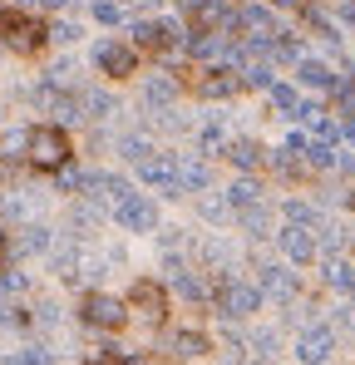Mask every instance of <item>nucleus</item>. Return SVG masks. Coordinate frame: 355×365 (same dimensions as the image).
Instances as JSON below:
<instances>
[{
	"instance_id": "f257e3e1",
	"label": "nucleus",
	"mask_w": 355,
	"mask_h": 365,
	"mask_svg": "<svg viewBox=\"0 0 355 365\" xmlns=\"http://www.w3.org/2000/svg\"><path fill=\"white\" fill-rule=\"evenodd\" d=\"M25 158H30L35 168H45V173H59V168H69V133H64V128H55V123H40V128H30Z\"/></svg>"
},
{
	"instance_id": "f03ea898",
	"label": "nucleus",
	"mask_w": 355,
	"mask_h": 365,
	"mask_svg": "<svg viewBox=\"0 0 355 365\" xmlns=\"http://www.w3.org/2000/svg\"><path fill=\"white\" fill-rule=\"evenodd\" d=\"M257 306H262V292H257L252 282H237L232 272L217 277V316H222V321H242V316H252Z\"/></svg>"
},
{
	"instance_id": "7ed1b4c3",
	"label": "nucleus",
	"mask_w": 355,
	"mask_h": 365,
	"mask_svg": "<svg viewBox=\"0 0 355 365\" xmlns=\"http://www.w3.org/2000/svg\"><path fill=\"white\" fill-rule=\"evenodd\" d=\"M0 30H5V45L20 50V55H35V50L50 40V30H45L40 20L20 15V10H0Z\"/></svg>"
},
{
	"instance_id": "20e7f679",
	"label": "nucleus",
	"mask_w": 355,
	"mask_h": 365,
	"mask_svg": "<svg viewBox=\"0 0 355 365\" xmlns=\"http://www.w3.org/2000/svg\"><path fill=\"white\" fill-rule=\"evenodd\" d=\"M114 222L123 232H158V202L148 192H128L114 202Z\"/></svg>"
},
{
	"instance_id": "39448f33",
	"label": "nucleus",
	"mask_w": 355,
	"mask_h": 365,
	"mask_svg": "<svg viewBox=\"0 0 355 365\" xmlns=\"http://www.w3.org/2000/svg\"><path fill=\"white\" fill-rule=\"evenodd\" d=\"M331 356H336V326H321V321L301 326V336H296V361L301 365H326Z\"/></svg>"
},
{
	"instance_id": "423d86ee",
	"label": "nucleus",
	"mask_w": 355,
	"mask_h": 365,
	"mask_svg": "<svg viewBox=\"0 0 355 365\" xmlns=\"http://www.w3.org/2000/svg\"><path fill=\"white\" fill-rule=\"evenodd\" d=\"M79 316H84V326H94V331H118L123 321H128V306L109 297V292H89L84 306H79Z\"/></svg>"
},
{
	"instance_id": "0eeeda50",
	"label": "nucleus",
	"mask_w": 355,
	"mask_h": 365,
	"mask_svg": "<svg viewBox=\"0 0 355 365\" xmlns=\"http://www.w3.org/2000/svg\"><path fill=\"white\" fill-rule=\"evenodd\" d=\"M138 178L148 182L153 192H163V197H187L182 178H178V158H168V153H153L148 163H138Z\"/></svg>"
},
{
	"instance_id": "6e6552de",
	"label": "nucleus",
	"mask_w": 355,
	"mask_h": 365,
	"mask_svg": "<svg viewBox=\"0 0 355 365\" xmlns=\"http://www.w3.org/2000/svg\"><path fill=\"white\" fill-rule=\"evenodd\" d=\"M182 40H187V35L178 30V20H138V25H133V45H138V50H173Z\"/></svg>"
},
{
	"instance_id": "1a4fd4ad",
	"label": "nucleus",
	"mask_w": 355,
	"mask_h": 365,
	"mask_svg": "<svg viewBox=\"0 0 355 365\" xmlns=\"http://www.w3.org/2000/svg\"><path fill=\"white\" fill-rule=\"evenodd\" d=\"M163 306H168V297H163V287H158V282L138 277V282L128 287V311H138L148 326H158V321H163Z\"/></svg>"
},
{
	"instance_id": "9d476101",
	"label": "nucleus",
	"mask_w": 355,
	"mask_h": 365,
	"mask_svg": "<svg viewBox=\"0 0 355 365\" xmlns=\"http://www.w3.org/2000/svg\"><path fill=\"white\" fill-rule=\"evenodd\" d=\"M94 64H99L109 79H123V74L138 69V55H133V45H123V40H99V45H94Z\"/></svg>"
},
{
	"instance_id": "9b49d317",
	"label": "nucleus",
	"mask_w": 355,
	"mask_h": 365,
	"mask_svg": "<svg viewBox=\"0 0 355 365\" xmlns=\"http://www.w3.org/2000/svg\"><path fill=\"white\" fill-rule=\"evenodd\" d=\"M257 292L272 297V302H296V272H287L282 262L257 267Z\"/></svg>"
},
{
	"instance_id": "f8f14e48",
	"label": "nucleus",
	"mask_w": 355,
	"mask_h": 365,
	"mask_svg": "<svg viewBox=\"0 0 355 365\" xmlns=\"http://www.w3.org/2000/svg\"><path fill=\"white\" fill-rule=\"evenodd\" d=\"M277 247L287 252V262L306 267V262L316 257V232H311V227H296V222H287V227L277 232Z\"/></svg>"
},
{
	"instance_id": "ddd939ff",
	"label": "nucleus",
	"mask_w": 355,
	"mask_h": 365,
	"mask_svg": "<svg viewBox=\"0 0 355 365\" xmlns=\"http://www.w3.org/2000/svg\"><path fill=\"white\" fill-rule=\"evenodd\" d=\"M237 89H242V74L227 69V64H212V69L197 79V94H202V99H232Z\"/></svg>"
},
{
	"instance_id": "4468645a",
	"label": "nucleus",
	"mask_w": 355,
	"mask_h": 365,
	"mask_svg": "<svg viewBox=\"0 0 355 365\" xmlns=\"http://www.w3.org/2000/svg\"><path fill=\"white\" fill-rule=\"evenodd\" d=\"M173 99H178V79L173 74H148V84H143V109L163 114V109H173Z\"/></svg>"
},
{
	"instance_id": "2eb2a0df",
	"label": "nucleus",
	"mask_w": 355,
	"mask_h": 365,
	"mask_svg": "<svg viewBox=\"0 0 355 365\" xmlns=\"http://www.w3.org/2000/svg\"><path fill=\"white\" fill-rule=\"evenodd\" d=\"M296 74H301V84H306V89H326V94H336V89H341V79L331 74V64H321V60H301V64H296Z\"/></svg>"
},
{
	"instance_id": "dca6fc26",
	"label": "nucleus",
	"mask_w": 355,
	"mask_h": 365,
	"mask_svg": "<svg viewBox=\"0 0 355 365\" xmlns=\"http://www.w3.org/2000/svg\"><path fill=\"white\" fill-rule=\"evenodd\" d=\"M178 178H182V192H202V187L212 182V168H207L202 158L182 153V158H178Z\"/></svg>"
},
{
	"instance_id": "f3484780",
	"label": "nucleus",
	"mask_w": 355,
	"mask_h": 365,
	"mask_svg": "<svg viewBox=\"0 0 355 365\" xmlns=\"http://www.w3.org/2000/svg\"><path fill=\"white\" fill-rule=\"evenodd\" d=\"M262 143L257 138H237V143H227V163L232 168H242V173H252V168H262Z\"/></svg>"
},
{
	"instance_id": "a211bd4d",
	"label": "nucleus",
	"mask_w": 355,
	"mask_h": 365,
	"mask_svg": "<svg viewBox=\"0 0 355 365\" xmlns=\"http://www.w3.org/2000/svg\"><path fill=\"white\" fill-rule=\"evenodd\" d=\"M74 104H79V119H109V114L118 109L114 94H104V89H84Z\"/></svg>"
},
{
	"instance_id": "6ab92c4d",
	"label": "nucleus",
	"mask_w": 355,
	"mask_h": 365,
	"mask_svg": "<svg viewBox=\"0 0 355 365\" xmlns=\"http://www.w3.org/2000/svg\"><path fill=\"white\" fill-rule=\"evenodd\" d=\"M118 153H123V158H128V163L138 168V163H148V158H153L158 148L148 143V133H123V138H118Z\"/></svg>"
},
{
	"instance_id": "aec40b11",
	"label": "nucleus",
	"mask_w": 355,
	"mask_h": 365,
	"mask_svg": "<svg viewBox=\"0 0 355 365\" xmlns=\"http://www.w3.org/2000/svg\"><path fill=\"white\" fill-rule=\"evenodd\" d=\"M257 202H262V187L252 178H237L232 187H227V207H232V212H247V207H257Z\"/></svg>"
},
{
	"instance_id": "412c9836",
	"label": "nucleus",
	"mask_w": 355,
	"mask_h": 365,
	"mask_svg": "<svg viewBox=\"0 0 355 365\" xmlns=\"http://www.w3.org/2000/svg\"><path fill=\"white\" fill-rule=\"evenodd\" d=\"M242 217V232L247 237H267L272 232V207L267 202H257V207H247V212H237Z\"/></svg>"
},
{
	"instance_id": "4be33fe9",
	"label": "nucleus",
	"mask_w": 355,
	"mask_h": 365,
	"mask_svg": "<svg viewBox=\"0 0 355 365\" xmlns=\"http://www.w3.org/2000/svg\"><path fill=\"white\" fill-rule=\"evenodd\" d=\"M197 148L202 153H227V128H222V119H207L197 128Z\"/></svg>"
},
{
	"instance_id": "5701e85b",
	"label": "nucleus",
	"mask_w": 355,
	"mask_h": 365,
	"mask_svg": "<svg viewBox=\"0 0 355 365\" xmlns=\"http://www.w3.org/2000/svg\"><path fill=\"white\" fill-rule=\"evenodd\" d=\"M326 287L351 297V292H355V267H351V262H341V257H336V262H326Z\"/></svg>"
},
{
	"instance_id": "b1692460",
	"label": "nucleus",
	"mask_w": 355,
	"mask_h": 365,
	"mask_svg": "<svg viewBox=\"0 0 355 365\" xmlns=\"http://www.w3.org/2000/svg\"><path fill=\"white\" fill-rule=\"evenodd\" d=\"M99 217H104V212H99V202H79V207L69 212V227H74V237H89V232L99 227Z\"/></svg>"
},
{
	"instance_id": "393cba45",
	"label": "nucleus",
	"mask_w": 355,
	"mask_h": 365,
	"mask_svg": "<svg viewBox=\"0 0 355 365\" xmlns=\"http://www.w3.org/2000/svg\"><path fill=\"white\" fill-rule=\"evenodd\" d=\"M50 247H55V232H50V227H40V222H35V227H25V232L15 237V252H50Z\"/></svg>"
},
{
	"instance_id": "a878e982",
	"label": "nucleus",
	"mask_w": 355,
	"mask_h": 365,
	"mask_svg": "<svg viewBox=\"0 0 355 365\" xmlns=\"http://www.w3.org/2000/svg\"><path fill=\"white\" fill-rule=\"evenodd\" d=\"M267 99H272V109H282V114H287V119H296V109H301V104H306V99H301V94H296L292 84H272V89H267Z\"/></svg>"
},
{
	"instance_id": "bb28decb",
	"label": "nucleus",
	"mask_w": 355,
	"mask_h": 365,
	"mask_svg": "<svg viewBox=\"0 0 355 365\" xmlns=\"http://www.w3.org/2000/svg\"><path fill=\"white\" fill-rule=\"evenodd\" d=\"M282 212H287V222H296V227H321V212L311 202H301V197H292Z\"/></svg>"
},
{
	"instance_id": "cd10ccee",
	"label": "nucleus",
	"mask_w": 355,
	"mask_h": 365,
	"mask_svg": "<svg viewBox=\"0 0 355 365\" xmlns=\"http://www.w3.org/2000/svg\"><path fill=\"white\" fill-rule=\"evenodd\" d=\"M173 351L182 356V361H192V356H207V336H197V331H182V336H173Z\"/></svg>"
},
{
	"instance_id": "c85d7f7f",
	"label": "nucleus",
	"mask_w": 355,
	"mask_h": 365,
	"mask_svg": "<svg viewBox=\"0 0 355 365\" xmlns=\"http://www.w3.org/2000/svg\"><path fill=\"white\" fill-rule=\"evenodd\" d=\"M316 247H321V252H326V257L336 262V252L346 247V232H341L336 222H321V237H316Z\"/></svg>"
},
{
	"instance_id": "c756f323",
	"label": "nucleus",
	"mask_w": 355,
	"mask_h": 365,
	"mask_svg": "<svg viewBox=\"0 0 355 365\" xmlns=\"http://www.w3.org/2000/svg\"><path fill=\"white\" fill-rule=\"evenodd\" d=\"M5 365H55V351H45V346H25V351H15Z\"/></svg>"
},
{
	"instance_id": "7c9ffc66",
	"label": "nucleus",
	"mask_w": 355,
	"mask_h": 365,
	"mask_svg": "<svg viewBox=\"0 0 355 365\" xmlns=\"http://www.w3.org/2000/svg\"><path fill=\"white\" fill-rule=\"evenodd\" d=\"M158 242H163V252H168V257H182L187 232H182V227H163V237H158Z\"/></svg>"
},
{
	"instance_id": "2f4dec72",
	"label": "nucleus",
	"mask_w": 355,
	"mask_h": 365,
	"mask_svg": "<svg viewBox=\"0 0 355 365\" xmlns=\"http://www.w3.org/2000/svg\"><path fill=\"white\" fill-rule=\"evenodd\" d=\"M94 20H99V25H118V20H123L118 0H94Z\"/></svg>"
},
{
	"instance_id": "473e14b6",
	"label": "nucleus",
	"mask_w": 355,
	"mask_h": 365,
	"mask_svg": "<svg viewBox=\"0 0 355 365\" xmlns=\"http://www.w3.org/2000/svg\"><path fill=\"white\" fill-rule=\"evenodd\" d=\"M197 212H202L207 222H222V217H227V197H202V202H197Z\"/></svg>"
},
{
	"instance_id": "72a5a7b5",
	"label": "nucleus",
	"mask_w": 355,
	"mask_h": 365,
	"mask_svg": "<svg viewBox=\"0 0 355 365\" xmlns=\"http://www.w3.org/2000/svg\"><path fill=\"white\" fill-rule=\"evenodd\" d=\"M25 287H30L25 272H0V297H15V292H25Z\"/></svg>"
},
{
	"instance_id": "f704fd0d",
	"label": "nucleus",
	"mask_w": 355,
	"mask_h": 365,
	"mask_svg": "<svg viewBox=\"0 0 355 365\" xmlns=\"http://www.w3.org/2000/svg\"><path fill=\"white\" fill-rule=\"evenodd\" d=\"M252 346H257V356H262V361H272V356H277V331H257V336H252Z\"/></svg>"
},
{
	"instance_id": "c9c22d12",
	"label": "nucleus",
	"mask_w": 355,
	"mask_h": 365,
	"mask_svg": "<svg viewBox=\"0 0 355 365\" xmlns=\"http://www.w3.org/2000/svg\"><path fill=\"white\" fill-rule=\"evenodd\" d=\"M35 326L55 331V326H59V306H55V302H40V306H35Z\"/></svg>"
},
{
	"instance_id": "e433bc0d",
	"label": "nucleus",
	"mask_w": 355,
	"mask_h": 365,
	"mask_svg": "<svg viewBox=\"0 0 355 365\" xmlns=\"http://www.w3.org/2000/svg\"><path fill=\"white\" fill-rule=\"evenodd\" d=\"M50 40H59V45H74V40H79V25H74V20H59L55 30H50Z\"/></svg>"
},
{
	"instance_id": "4c0bfd02",
	"label": "nucleus",
	"mask_w": 355,
	"mask_h": 365,
	"mask_svg": "<svg viewBox=\"0 0 355 365\" xmlns=\"http://www.w3.org/2000/svg\"><path fill=\"white\" fill-rule=\"evenodd\" d=\"M59 187H64V192H79V187H84V173H79V168H59Z\"/></svg>"
},
{
	"instance_id": "58836bf2",
	"label": "nucleus",
	"mask_w": 355,
	"mask_h": 365,
	"mask_svg": "<svg viewBox=\"0 0 355 365\" xmlns=\"http://www.w3.org/2000/svg\"><path fill=\"white\" fill-rule=\"evenodd\" d=\"M20 321H25V316H20L15 306H5V302H0V331H10V326H20Z\"/></svg>"
},
{
	"instance_id": "ea45409f",
	"label": "nucleus",
	"mask_w": 355,
	"mask_h": 365,
	"mask_svg": "<svg viewBox=\"0 0 355 365\" xmlns=\"http://www.w3.org/2000/svg\"><path fill=\"white\" fill-rule=\"evenodd\" d=\"M336 168L341 173H355V153H336Z\"/></svg>"
},
{
	"instance_id": "a19ab883",
	"label": "nucleus",
	"mask_w": 355,
	"mask_h": 365,
	"mask_svg": "<svg viewBox=\"0 0 355 365\" xmlns=\"http://www.w3.org/2000/svg\"><path fill=\"white\" fill-rule=\"evenodd\" d=\"M20 10H45V0H15Z\"/></svg>"
},
{
	"instance_id": "79ce46f5",
	"label": "nucleus",
	"mask_w": 355,
	"mask_h": 365,
	"mask_svg": "<svg viewBox=\"0 0 355 365\" xmlns=\"http://www.w3.org/2000/svg\"><path fill=\"white\" fill-rule=\"evenodd\" d=\"M351 5H355V0H351Z\"/></svg>"
}]
</instances>
